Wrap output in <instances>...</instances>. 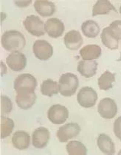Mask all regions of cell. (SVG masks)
Wrapping results in <instances>:
<instances>
[{"label": "cell", "instance_id": "obj_16", "mask_svg": "<svg viewBox=\"0 0 121 155\" xmlns=\"http://www.w3.org/2000/svg\"><path fill=\"white\" fill-rule=\"evenodd\" d=\"M36 95L34 92L17 94L16 102L18 107L21 109H29L35 104Z\"/></svg>", "mask_w": 121, "mask_h": 155}, {"label": "cell", "instance_id": "obj_24", "mask_svg": "<svg viewBox=\"0 0 121 155\" xmlns=\"http://www.w3.org/2000/svg\"><path fill=\"white\" fill-rule=\"evenodd\" d=\"M41 92L44 95L52 97L53 95H57L58 91V83L52 79H47L44 81L41 85Z\"/></svg>", "mask_w": 121, "mask_h": 155}, {"label": "cell", "instance_id": "obj_13", "mask_svg": "<svg viewBox=\"0 0 121 155\" xmlns=\"http://www.w3.org/2000/svg\"><path fill=\"white\" fill-rule=\"evenodd\" d=\"M65 46L69 50H77L83 45V38L80 32L78 30H72L67 32L64 38Z\"/></svg>", "mask_w": 121, "mask_h": 155}, {"label": "cell", "instance_id": "obj_11", "mask_svg": "<svg viewBox=\"0 0 121 155\" xmlns=\"http://www.w3.org/2000/svg\"><path fill=\"white\" fill-rule=\"evenodd\" d=\"M50 137V131L47 128L43 126L38 127L33 133V137H32L33 146L36 149H43L47 145Z\"/></svg>", "mask_w": 121, "mask_h": 155}, {"label": "cell", "instance_id": "obj_2", "mask_svg": "<svg viewBox=\"0 0 121 155\" xmlns=\"http://www.w3.org/2000/svg\"><path fill=\"white\" fill-rule=\"evenodd\" d=\"M79 85L78 76L75 74L67 72L60 77L58 81V91L64 97H71L76 92Z\"/></svg>", "mask_w": 121, "mask_h": 155}, {"label": "cell", "instance_id": "obj_12", "mask_svg": "<svg viewBox=\"0 0 121 155\" xmlns=\"http://www.w3.org/2000/svg\"><path fill=\"white\" fill-rule=\"evenodd\" d=\"M64 28V23L57 18H49L45 23V31L52 38H55L61 36Z\"/></svg>", "mask_w": 121, "mask_h": 155}, {"label": "cell", "instance_id": "obj_32", "mask_svg": "<svg viewBox=\"0 0 121 155\" xmlns=\"http://www.w3.org/2000/svg\"><path fill=\"white\" fill-rule=\"evenodd\" d=\"M120 13L121 14V5H120Z\"/></svg>", "mask_w": 121, "mask_h": 155}, {"label": "cell", "instance_id": "obj_31", "mask_svg": "<svg viewBox=\"0 0 121 155\" xmlns=\"http://www.w3.org/2000/svg\"><path fill=\"white\" fill-rule=\"evenodd\" d=\"M117 61H121V53H120V58H119V59H117Z\"/></svg>", "mask_w": 121, "mask_h": 155}, {"label": "cell", "instance_id": "obj_3", "mask_svg": "<svg viewBox=\"0 0 121 155\" xmlns=\"http://www.w3.org/2000/svg\"><path fill=\"white\" fill-rule=\"evenodd\" d=\"M37 87V81L31 74L24 73L17 76L14 81L13 87L17 94L34 92Z\"/></svg>", "mask_w": 121, "mask_h": 155}, {"label": "cell", "instance_id": "obj_21", "mask_svg": "<svg viewBox=\"0 0 121 155\" xmlns=\"http://www.w3.org/2000/svg\"><path fill=\"white\" fill-rule=\"evenodd\" d=\"M111 11L117 12V10L112 5L110 2L107 0H99L94 5L93 8H92V16L107 14Z\"/></svg>", "mask_w": 121, "mask_h": 155}, {"label": "cell", "instance_id": "obj_7", "mask_svg": "<svg viewBox=\"0 0 121 155\" xmlns=\"http://www.w3.org/2000/svg\"><path fill=\"white\" fill-rule=\"evenodd\" d=\"M33 51L35 56L41 61L48 60L53 54V47L45 40H36L33 44Z\"/></svg>", "mask_w": 121, "mask_h": 155}, {"label": "cell", "instance_id": "obj_33", "mask_svg": "<svg viewBox=\"0 0 121 155\" xmlns=\"http://www.w3.org/2000/svg\"><path fill=\"white\" fill-rule=\"evenodd\" d=\"M118 154H121V151H119V153H118Z\"/></svg>", "mask_w": 121, "mask_h": 155}, {"label": "cell", "instance_id": "obj_22", "mask_svg": "<svg viewBox=\"0 0 121 155\" xmlns=\"http://www.w3.org/2000/svg\"><path fill=\"white\" fill-rule=\"evenodd\" d=\"M83 35L88 38H95L100 33V26L94 20H87L81 25Z\"/></svg>", "mask_w": 121, "mask_h": 155}, {"label": "cell", "instance_id": "obj_25", "mask_svg": "<svg viewBox=\"0 0 121 155\" xmlns=\"http://www.w3.org/2000/svg\"><path fill=\"white\" fill-rule=\"evenodd\" d=\"M67 151L69 154H87V149L81 142L74 140L70 141L67 145Z\"/></svg>", "mask_w": 121, "mask_h": 155}, {"label": "cell", "instance_id": "obj_20", "mask_svg": "<svg viewBox=\"0 0 121 155\" xmlns=\"http://www.w3.org/2000/svg\"><path fill=\"white\" fill-rule=\"evenodd\" d=\"M100 38H101L102 43L107 48L110 50H116L118 48L119 40L116 38L109 27L105 28L102 30Z\"/></svg>", "mask_w": 121, "mask_h": 155}, {"label": "cell", "instance_id": "obj_5", "mask_svg": "<svg viewBox=\"0 0 121 155\" xmlns=\"http://www.w3.org/2000/svg\"><path fill=\"white\" fill-rule=\"evenodd\" d=\"M97 94L93 88L90 87H82L77 95V101L82 107L91 108L95 105Z\"/></svg>", "mask_w": 121, "mask_h": 155}, {"label": "cell", "instance_id": "obj_15", "mask_svg": "<svg viewBox=\"0 0 121 155\" xmlns=\"http://www.w3.org/2000/svg\"><path fill=\"white\" fill-rule=\"evenodd\" d=\"M13 147L18 150L27 149L30 146V137L29 134L25 131H17L12 137Z\"/></svg>", "mask_w": 121, "mask_h": 155}, {"label": "cell", "instance_id": "obj_23", "mask_svg": "<svg viewBox=\"0 0 121 155\" xmlns=\"http://www.w3.org/2000/svg\"><path fill=\"white\" fill-rule=\"evenodd\" d=\"M115 81V74L109 71H106L98 78V86L100 90L106 91L113 87Z\"/></svg>", "mask_w": 121, "mask_h": 155}, {"label": "cell", "instance_id": "obj_6", "mask_svg": "<svg viewBox=\"0 0 121 155\" xmlns=\"http://www.w3.org/2000/svg\"><path fill=\"white\" fill-rule=\"evenodd\" d=\"M47 117L53 124L60 125L64 124L68 119V109L67 107L60 104H55L48 109Z\"/></svg>", "mask_w": 121, "mask_h": 155}, {"label": "cell", "instance_id": "obj_17", "mask_svg": "<svg viewBox=\"0 0 121 155\" xmlns=\"http://www.w3.org/2000/svg\"><path fill=\"white\" fill-rule=\"evenodd\" d=\"M97 144L100 151L106 154H114L115 148L112 138L106 134H100L97 140Z\"/></svg>", "mask_w": 121, "mask_h": 155}, {"label": "cell", "instance_id": "obj_29", "mask_svg": "<svg viewBox=\"0 0 121 155\" xmlns=\"http://www.w3.org/2000/svg\"><path fill=\"white\" fill-rule=\"evenodd\" d=\"M114 133L121 140V117H118L114 123Z\"/></svg>", "mask_w": 121, "mask_h": 155}, {"label": "cell", "instance_id": "obj_18", "mask_svg": "<svg viewBox=\"0 0 121 155\" xmlns=\"http://www.w3.org/2000/svg\"><path fill=\"white\" fill-rule=\"evenodd\" d=\"M35 10L40 16L43 17L50 16L54 14L55 11V4L52 2L38 0L34 2Z\"/></svg>", "mask_w": 121, "mask_h": 155}, {"label": "cell", "instance_id": "obj_10", "mask_svg": "<svg viewBox=\"0 0 121 155\" xmlns=\"http://www.w3.org/2000/svg\"><path fill=\"white\" fill-rule=\"evenodd\" d=\"M7 64L15 72L23 70L27 65V58L25 54L18 51L12 52L6 58Z\"/></svg>", "mask_w": 121, "mask_h": 155}, {"label": "cell", "instance_id": "obj_8", "mask_svg": "<svg viewBox=\"0 0 121 155\" xmlns=\"http://www.w3.org/2000/svg\"><path fill=\"white\" fill-rule=\"evenodd\" d=\"M97 110L103 118L112 119L117 114V106L113 99L105 97L99 103Z\"/></svg>", "mask_w": 121, "mask_h": 155}, {"label": "cell", "instance_id": "obj_1", "mask_svg": "<svg viewBox=\"0 0 121 155\" xmlns=\"http://www.w3.org/2000/svg\"><path fill=\"white\" fill-rule=\"evenodd\" d=\"M2 45L7 51L15 52L24 49L26 39L24 35L17 30L5 31L2 36Z\"/></svg>", "mask_w": 121, "mask_h": 155}, {"label": "cell", "instance_id": "obj_27", "mask_svg": "<svg viewBox=\"0 0 121 155\" xmlns=\"http://www.w3.org/2000/svg\"><path fill=\"white\" fill-rule=\"evenodd\" d=\"M13 104L11 99L6 95H1V112L4 114H9L12 111Z\"/></svg>", "mask_w": 121, "mask_h": 155}, {"label": "cell", "instance_id": "obj_4", "mask_svg": "<svg viewBox=\"0 0 121 155\" xmlns=\"http://www.w3.org/2000/svg\"><path fill=\"white\" fill-rule=\"evenodd\" d=\"M25 29L34 36H42L45 33V24L38 16L30 15L27 16L23 21Z\"/></svg>", "mask_w": 121, "mask_h": 155}, {"label": "cell", "instance_id": "obj_28", "mask_svg": "<svg viewBox=\"0 0 121 155\" xmlns=\"http://www.w3.org/2000/svg\"><path fill=\"white\" fill-rule=\"evenodd\" d=\"M109 28L113 32L116 38L118 40L121 39V21L120 20H115L112 21L109 25Z\"/></svg>", "mask_w": 121, "mask_h": 155}, {"label": "cell", "instance_id": "obj_26", "mask_svg": "<svg viewBox=\"0 0 121 155\" xmlns=\"http://www.w3.org/2000/svg\"><path fill=\"white\" fill-rule=\"evenodd\" d=\"M14 128V122L12 119L2 116L1 117V138L4 139L11 135Z\"/></svg>", "mask_w": 121, "mask_h": 155}, {"label": "cell", "instance_id": "obj_14", "mask_svg": "<svg viewBox=\"0 0 121 155\" xmlns=\"http://www.w3.org/2000/svg\"><path fill=\"white\" fill-rule=\"evenodd\" d=\"M97 63L95 60L85 61L82 60L78 62L77 70L82 76L89 78L96 74Z\"/></svg>", "mask_w": 121, "mask_h": 155}, {"label": "cell", "instance_id": "obj_19", "mask_svg": "<svg viewBox=\"0 0 121 155\" xmlns=\"http://www.w3.org/2000/svg\"><path fill=\"white\" fill-rule=\"evenodd\" d=\"M80 55L83 60H95L101 55V48L97 45H87L80 50Z\"/></svg>", "mask_w": 121, "mask_h": 155}, {"label": "cell", "instance_id": "obj_9", "mask_svg": "<svg viewBox=\"0 0 121 155\" xmlns=\"http://www.w3.org/2000/svg\"><path fill=\"white\" fill-rule=\"evenodd\" d=\"M80 131V127L76 123H69L60 126L57 131V137L61 143H66L69 140L77 137Z\"/></svg>", "mask_w": 121, "mask_h": 155}, {"label": "cell", "instance_id": "obj_30", "mask_svg": "<svg viewBox=\"0 0 121 155\" xmlns=\"http://www.w3.org/2000/svg\"><path fill=\"white\" fill-rule=\"evenodd\" d=\"M31 3V1H16L15 2V4L20 8H25L28 6Z\"/></svg>", "mask_w": 121, "mask_h": 155}]
</instances>
